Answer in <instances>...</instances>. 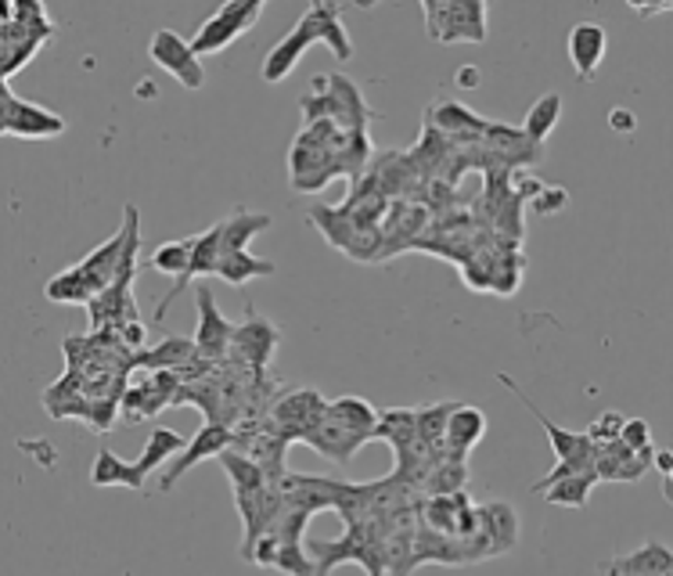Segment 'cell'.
Instances as JSON below:
<instances>
[{
    "label": "cell",
    "instance_id": "obj_1",
    "mask_svg": "<svg viewBox=\"0 0 673 576\" xmlns=\"http://www.w3.org/2000/svg\"><path fill=\"white\" fill-rule=\"evenodd\" d=\"M130 264H145L141 259V213H137V205H127V210H122V227L113 238L102 242L94 253H87L76 267L47 278L44 296L51 299V303L90 307L94 299L116 285V278Z\"/></svg>",
    "mask_w": 673,
    "mask_h": 576
},
{
    "label": "cell",
    "instance_id": "obj_2",
    "mask_svg": "<svg viewBox=\"0 0 673 576\" xmlns=\"http://www.w3.org/2000/svg\"><path fill=\"white\" fill-rule=\"evenodd\" d=\"M339 11L342 8L332 4V0H318V4H310L303 11V19H299L292 30H288V36L278 40V47L267 54V62H264L267 84H281V79H288V73L299 65V58H303V51L313 44V40H324V44L335 51V58H342V62L353 58V40L346 33V25H342Z\"/></svg>",
    "mask_w": 673,
    "mask_h": 576
},
{
    "label": "cell",
    "instance_id": "obj_3",
    "mask_svg": "<svg viewBox=\"0 0 673 576\" xmlns=\"http://www.w3.org/2000/svg\"><path fill=\"white\" fill-rule=\"evenodd\" d=\"M501 386L504 390H512L515 396L522 404H526L530 410H533V418H537L541 425H544V433H547V440H552V447H555V458H558V465L552 472H547L544 479H537V483H533V493H544L547 487H555L558 479H566V476H576V472H587V469H595V455H598V447H595V440H590L587 433H573V429H562L558 422H552L544 415V410L537 407V404H530V396L522 393L515 382H512V375H501Z\"/></svg>",
    "mask_w": 673,
    "mask_h": 576
},
{
    "label": "cell",
    "instance_id": "obj_4",
    "mask_svg": "<svg viewBox=\"0 0 673 576\" xmlns=\"http://www.w3.org/2000/svg\"><path fill=\"white\" fill-rule=\"evenodd\" d=\"M54 30H58V25L47 19L44 4H36V0H30V4H25V0L15 4L11 19L0 25V54H4L0 73H4V84L19 73L25 62H33V54L47 44Z\"/></svg>",
    "mask_w": 673,
    "mask_h": 576
},
{
    "label": "cell",
    "instance_id": "obj_5",
    "mask_svg": "<svg viewBox=\"0 0 673 576\" xmlns=\"http://www.w3.org/2000/svg\"><path fill=\"white\" fill-rule=\"evenodd\" d=\"M318 90L307 94L303 98V116L307 122H318V119H332L339 130L346 134H367V122H371V108L364 102V94L356 90L353 79L346 76H324L321 84H313Z\"/></svg>",
    "mask_w": 673,
    "mask_h": 576
},
{
    "label": "cell",
    "instance_id": "obj_6",
    "mask_svg": "<svg viewBox=\"0 0 673 576\" xmlns=\"http://www.w3.org/2000/svg\"><path fill=\"white\" fill-rule=\"evenodd\" d=\"M425 33L439 44H483L487 40V4L483 0H425Z\"/></svg>",
    "mask_w": 673,
    "mask_h": 576
},
{
    "label": "cell",
    "instance_id": "obj_7",
    "mask_svg": "<svg viewBox=\"0 0 673 576\" xmlns=\"http://www.w3.org/2000/svg\"><path fill=\"white\" fill-rule=\"evenodd\" d=\"M259 15H264V0H231V4L220 8L213 19H205L199 25L195 40H191V51H195L199 58L202 54L224 51L227 44H235L238 36L249 33L259 22Z\"/></svg>",
    "mask_w": 673,
    "mask_h": 576
},
{
    "label": "cell",
    "instance_id": "obj_8",
    "mask_svg": "<svg viewBox=\"0 0 673 576\" xmlns=\"http://www.w3.org/2000/svg\"><path fill=\"white\" fill-rule=\"evenodd\" d=\"M0 98H4V113H0V134L8 137H25V141H44V137L65 134V119L51 108L36 102L15 98V90L8 84L0 87Z\"/></svg>",
    "mask_w": 673,
    "mask_h": 576
},
{
    "label": "cell",
    "instance_id": "obj_9",
    "mask_svg": "<svg viewBox=\"0 0 673 576\" xmlns=\"http://www.w3.org/2000/svg\"><path fill=\"white\" fill-rule=\"evenodd\" d=\"M195 303H199V332H195L199 356L210 364H224L231 350H235V328L238 324H231L224 313H220L213 288H205L202 281L195 288Z\"/></svg>",
    "mask_w": 673,
    "mask_h": 576
},
{
    "label": "cell",
    "instance_id": "obj_10",
    "mask_svg": "<svg viewBox=\"0 0 673 576\" xmlns=\"http://www.w3.org/2000/svg\"><path fill=\"white\" fill-rule=\"evenodd\" d=\"M328 404L332 401H324L318 390H285L278 396V404H274L270 418L285 433L288 444H299L303 433H310L328 415Z\"/></svg>",
    "mask_w": 673,
    "mask_h": 576
},
{
    "label": "cell",
    "instance_id": "obj_11",
    "mask_svg": "<svg viewBox=\"0 0 673 576\" xmlns=\"http://www.w3.org/2000/svg\"><path fill=\"white\" fill-rule=\"evenodd\" d=\"M231 440H235V429H227V425L205 422L202 429L188 440V447L181 450V455H177V458L167 465V469H162L156 490H159V493H170V490L177 487V479H181L188 469H195V465L205 461V458H220V455H224V450L231 447Z\"/></svg>",
    "mask_w": 673,
    "mask_h": 576
},
{
    "label": "cell",
    "instance_id": "obj_12",
    "mask_svg": "<svg viewBox=\"0 0 673 576\" xmlns=\"http://www.w3.org/2000/svg\"><path fill=\"white\" fill-rule=\"evenodd\" d=\"M148 54H152V62H156L159 68H167V73H170L181 87L199 90V87L205 84L202 58H199L195 51H191L188 40H181L173 30H156L152 44H148Z\"/></svg>",
    "mask_w": 673,
    "mask_h": 576
},
{
    "label": "cell",
    "instance_id": "obj_13",
    "mask_svg": "<svg viewBox=\"0 0 673 576\" xmlns=\"http://www.w3.org/2000/svg\"><path fill=\"white\" fill-rule=\"evenodd\" d=\"M278 342H281L278 328H274L267 318H259V313L249 307L245 321L235 328V350H231V356H238V361L249 364L253 372H267V364L274 361Z\"/></svg>",
    "mask_w": 673,
    "mask_h": 576
},
{
    "label": "cell",
    "instance_id": "obj_14",
    "mask_svg": "<svg viewBox=\"0 0 673 576\" xmlns=\"http://www.w3.org/2000/svg\"><path fill=\"white\" fill-rule=\"evenodd\" d=\"M299 444H310L328 461L346 465V461H353L356 450H361L364 444H371V440H367V436H361V433H353L350 425L339 422L332 415V407H328V415L318 425H313L310 433H303V440H299Z\"/></svg>",
    "mask_w": 673,
    "mask_h": 576
},
{
    "label": "cell",
    "instance_id": "obj_15",
    "mask_svg": "<svg viewBox=\"0 0 673 576\" xmlns=\"http://www.w3.org/2000/svg\"><path fill=\"white\" fill-rule=\"evenodd\" d=\"M655 461V450H630L623 440H612V444H601L598 455H595V469L598 479L606 483H638V479L652 469Z\"/></svg>",
    "mask_w": 673,
    "mask_h": 576
},
{
    "label": "cell",
    "instance_id": "obj_16",
    "mask_svg": "<svg viewBox=\"0 0 673 576\" xmlns=\"http://www.w3.org/2000/svg\"><path fill=\"white\" fill-rule=\"evenodd\" d=\"M673 569V547L663 541H644L627 555L601 562V576H663Z\"/></svg>",
    "mask_w": 673,
    "mask_h": 576
},
{
    "label": "cell",
    "instance_id": "obj_17",
    "mask_svg": "<svg viewBox=\"0 0 673 576\" xmlns=\"http://www.w3.org/2000/svg\"><path fill=\"white\" fill-rule=\"evenodd\" d=\"M425 122H429V127H436L439 134H447L455 145H476V141H483V134H487V127H490L487 119H479L472 108H464L461 102H439V105H432L429 113H425Z\"/></svg>",
    "mask_w": 673,
    "mask_h": 576
},
{
    "label": "cell",
    "instance_id": "obj_18",
    "mask_svg": "<svg viewBox=\"0 0 673 576\" xmlns=\"http://www.w3.org/2000/svg\"><path fill=\"white\" fill-rule=\"evenodd\" d=\"M609 51V33L598 22H576L569 30V62L580 79H595L598 65L606 62Z\"/></svg>",
    "mask_w": 673,
    "mask_h": 576
},
{
    "label": "cell",
    "instance_id": "obj_19",
    "mask_svg": "<svg viewBox=\"0 0 673 576\" xmlns=\"http://www.w3.org/2000/svg\"><path fill=\"white\" fill-rule=\"evenodd\" d=\"M487 436V415L479 407L458 404L447 425V461H469V450Z\"/></svg>",
    "mask_w": 673,
    "mask_h": 576
},
{
    "label": "cell",
    "instance_id": "obj_20",
    "mask_svg": "<svg viewBox=\"0 0 673 576\" xmlns=\"http://www.w3.org/2000/svg\"><path fill=\"white\" fill-rule=\"evenodd\" d=\"M195 356H199L195 339L173 335V339H162L159 346H152V350H141L133 356V364L148 367V372H177V375H181L184 367L195 361Z\"/></svg>",
    "mask_w": 673,
    "mask_h": 576
},
{
    "label": "cell",
    "instance_id": "obj_21",
    "mask_svg": "<svg viewBox=\"0 0 673 576\" xmlns=\"http://www.w3.org/2000/svg\"><path fill=\"white\" fill-rule=\"evenodd\" d=\"M270 227V213H253V210H235L227 221H220V256L245 253L259 231Z\"/></svg>",
    "mask_w": 673,
    "mask_h": 576
},
{
    "label": "cell",
    "instance_id": "obj_22",
    "mask_svg": "<svg viewBox=\"0 0 673 576\" xmlns=\"http://www.w3.org/2000/svg\"><path fill=\"white\" fill-rule=\"evenodd\" d=\"M310 224H318V231L328 238V245H335L339 253H353V245L356 238H361V231L353 227V221L346 216V210L342 205H321V202H313L310 205Z\"/></svg>",
    "mask_w": 673,
    "mask_h": 576
},
{
    "label": "cell",
    "instance_id": "obj_23",
    "mask_svg": "<svg viewBox=\"0 0 673 576\" xmlns=\"http://www.w3.org/2000/svg\"><path fill=\"white\" fill-rule=\"evenodd\" d=\"M188 447V440L181 433H173V429H167V425H156L152 433H148V444H145V455L133 461V472L141 476V483L148 476H152L156 469L162 461H170V458H177L181 455V450Z\"/></svg>",
    "mask_w": 673,
    "mask_h": 576
},
{
    "label": "cell",
    "instance_id": "obj_24",
    "mask_svg": "<svg viewBox=\"0 0 673 576\" xmlns=\"http://www.w3.org/2000/svg\"><path fill=\"white\" fill-rule=\"evenodd\" d=\"M479 523H483V533L490 537L493 544V552L504 555V552H512L515 541H519V515L512 512V504H483L479 509Z\"/></svg>",
    "mask_w": 673,
    "mask_h": 576
},
{
    "label": "cell",
    "instance_id": "obj_25",
    "mask_svg": "<svg viewBox=\"0 0 673 576\" xmlns=\"http://www.w3.org/2000/svg\"><path fill=\"white\" fill-rule=\"evenodd\" d=\"M90 483H94V487H127V490L145 493L141 476L133 472V461H122V458H116L108 447H102V450H98V458H94Z\"/></svg>",
    "mask_w": 673,
    "mask_h": 576
},
{
    "label": "cell",
    "instance_id": "obj_26",
    "mask_svg": "<svg viewBox=\"0 0 673 576\" xmlns=\"http://www.w3.org/2000/svg\"><path fill=\"white\" fill-rule=\"evenodd\" d=\"M216 461H220V469L227 472L231 490H235V493H256V490H267V487H270L267 472L259 469V465H256L253 458L238 455V450H231V447H227Z\"/></svg>",
    "mask_w": 673,
    "mask_h": 576
},
{
    "label": "cell",
    "instance_id": "obj_27",
    "mask_svg": "<svg viewBox=\"0 0 673 576\" xmlns=\"http://www.w3.org/2000/svg\"><path fill=\"white\" fill-rule=\"evenodd\" d=\"M278 274V264L274 259H256L245 253H231V256H220V267H216V278H224L227 285H249L256 278H270Z\"/></svg>",
    "mask_w": 673,
    "mask_h": 576
},
{
    "label": "cell",
    "instance_id": "obj_28",
    "mask_svg": "<svg viewBox=\"0 0 673 576\" xmlns=\"http://www.w3.org/2000/svg\"><path fill=\"white\" fill-rule=\"evenodd\" d=\"M598 483H601L598 469H587V472L558 479V483L547 487L541 498H547V504H562V509H584V504L590 501V490H595Z\"/></svg>",
    "mask_w": 673,
    "mask_h": 576
},
{
    "label": "cell",
    "instance_id": "obj_29",
    "mask_svg": "<svg viewBox=\"0 0 673 576\" xmlns=\"http://www.w3.org/2000/svg\"><path fill=\"white\" fill-rule=\"evenodd\" d=\"M332 407V415L339 418V422H346L353 433H361V436H367V440H375V429H378V410H375V404H367L364 396H339V401H332L328 404Z\"/></svg>",
    "mask_w": 673,
    "mask_h": 576
},
{
    "label": "cell",
    "instance_id": "obj_30",
    "mask_svg": "<svg viewBox=\"0 0 673 576\" xmlns=\"http://www.w3.org/2000/svg\"><path fill=\"white\" fill-rule=\"evenodd\" d=\"M191 253H195V235L191 238H177V242H162L152 253V259H145V267H152L159 274H170V278H184L191 267Z\"/></svg>",
    "mask_w": 673,
    "mask_h": 576
},
{
    "label": "cell",
    "instance_id": "obj_31",
    "mask_svg": "<svg viewBox=\"0 0 673 576\" xmlns=\"http://www.w3.org/2000/svg\"><path fill=\"white\" fill-rule=\"evenodd\" d=\"M558 116H562V94H544V98L533 102V108L526 113V122H522V130H526L530 141L544 145L552 130L558 127Z\"/></svg>",
    "mask_w": 673,
    "mask_h": 576
},
{
    "label": "cell",
    "instance_id": "obj_32",
    "mask_svg": "<svg viewBox=\"0 0 673 576\" xmlns=\"http://www.w3.org/2000/svg\"><path fill=\"white\" fill-rule=\"evenodd\" d=\"M455 401H439L432 407H418V436L421 444L429 447H444L447 444V425H450V415H455Z\"/></svg>",
    "mask_w": 673,
    "mask_h": 576
},
{
    "label": "cell",
    "instance_id": "obj_33",
    "mask_svg": "<svg viewBox=\"0 0 673 576\" xmlns=\"http://www.w3.org/2000/svg\"><path fill=\"white\" fill-rule=\"evenodd\" d=\"M464 483H469V465L444 461V465H436L429 479H425V493H429V498H447V493H461Z\"/></svg>",
    "mask_w": 673,
    "mask_h": 576
},
{
    "label": "cell",
    "instance_id": "obj_34",
    "mask_svg": "<svg viewBox=\"0 0 673 576\" xmlns=\"http://www.w3.org/2000/svg\"><path fill=\"white\" fill-rule=\"evenodd\" d=\"M623 425H627V418L620 415V410H606V415H598L595 422L587 425L584 433L590 436V440H595V447H601V444H612V440H620Z\"/></svg>",
    "mask_w": 673,
    "mask_h": 576
},
{
    "label": "cell",
    "instance_id": "obj_35",
    "mask_svg": "<svg viewBox=\"0 0 673 576\" xmlns=\"http://www.w3.org/2000/svg\"><path fill=\"white\" fill-rule=\"evenodd\" d=\"M620 440H623L630 450H649V447H652V429H649V422H644V418H627L623 433H620Z\"/></svg>",
    "mask_w": 673,
    "mask_h": 576
},
{
    "label": "cell",
    "instance_id": "obj_36",
    "mask_svg": "<svg viewBox=\"0 0 673 576\" xmlns=\"http://www.w3.org/2000/svg\"><path fill=\"white\" fill-rule=\"evenodd\" d=\"M566 199L569 191L566 188H544L537 199H533V210H537L541 216H552V213H562L566 210Z\"/></svg>",
    "mask_w": 673,
    "mask_h": 576
},
{
    "label": "cell",
    "instance_id": "obj_37",
    "mask_svg": "<svg viewBox=\"0 0 673 576\" xmlns=\"http://www.w3.org/2000/svg\"><path fill=\"white\" fill-rule=\"evenodd\" d=\"M609 127L616 130V134H634V127H638V119H634V113H630V108H623V105H616L612 113H609Z\"/></svg>",
    "mask_w": 673,
    "mask_h": 576
},
{
    "label": "cell",
    "instance_id": "obj_38",
    "mask_svg": "<svg viewBox=\"0 0 673 576\" xmlns=\"http://www.w3.org/2000/svg\"><path fill=\"white\" fill-rule=\"evenodd\" d=\"M458 87H464V90H472V87H479V79H483V73H479L476 65H464V68H458Z\"/></svg>",
    "mask_w": 673,
    "mask_h": 576
},
{
    "label": "cell",
    "instance_id": "obj_39",
    "mask_svg": "<svg viewBox=\"0 0 673 576\" xmlns=\"http://www.w3.org/2000/svg\"><path fill=\"white\" fill-rule=\"evenodd\" d=\"M655 469L663 472V476H670L673 472V450H655Z\"/></svg>",
    "mask_w": 673,
    "mask_h": 576
},
{
    "label": "cell",
    "instance_id": "obj_40",
    "mask_svg": "<svg viewBox=\"0 0 673 576\" xmlns=\"http://www.w3.org/2000/svg\"><path fill=\"white\" fill-rule=\"evenodd\" d=\"M22 450H33V455H40V465H51V447H44V444H22Z\"/></svg>",
    "mask_w": 673,
    "mask_h": 576
},
{
    "label": "cell",
    "instance_id": "obj_41",
    "mask_svg": "<svg viewBox=\"0 0 673 576\" xmlns=\"http://www.w3.org/2000/svg\"><path fill=\"white\" fill-rule=\"evenodd\" d=\"M663 493H666V501L673 504V472L666 476V487H663Z\"/></svg>",
    "mask_w": 673,
    "mask_h": 576
},
{
    "label": "cell",
    "instance_id": "obj_42",
    "mask_svg": "<svg viewBox=\"0 0 673 576\" xmlns=\"http://www.w3.org/2000/svg\"><path fill=\"white\" fill-rule=\"evenodd\" d=\"M663 576H673V569H670V573H663Z\"/></svg>",
    "mask_w": 673,
    "mask_h": 576
},
{
    "label": "cell",
    "instance_id": "obj_43",
    "mask_svg": "<svg viewBox=\"0 0 673 576\" xmlns=\"http://www.w3.org/2000/svg\"><path fill=\"white\" fill-rule=\"evenodd\" d=\"M670 11H673V4H670Z\"/></svg>",
    "mask_w": 673,
    "mask_h": 576
}]
</instances>
